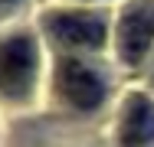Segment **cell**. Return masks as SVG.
Wrapping results in <instances>:
<instances>
[{
  "label": "cell",
  "instance_id": "cell-1",
  "mask_svg": "<svg viewBox=\"0 0 154 147\" xmlns=\"http://www.w3.org/2000/svg\"><path fill=\"white\" fill-rule=\"evenodd\" d=\"M39 79V46L33 33L20 29L0 39V98L30 101Z\"/></svg>",
  "mask_w": 154,
  "mask_h": 147
},
{
  "label": "cell",
  "instance_id": "cell-2",
  "mask_svg": "<svg viewBox=\"0 0 154 147\" xmlns=\"http://www.w3.org/2000/svg\"><path fill=\"white\" fill-rule=\"evenodd\" d=\"M46 33L72 49H102L108 26L98 13H85V10H53L43 16Z\"/></svg>",
  "mask_w": 154,
  "mask_h": 147
},
{
  "label": "cell",
  "instance_id": "cell-3",
  "mask_svg": "<svg viewBox=\"0 0 154 147\" xmlns=\"http://www.w3.org/2000/svg\"><path fill=\"white\" fill-rule=\"evenodd\" d=\"M56 92L66 98V105L79 111H95L105 101V82L98 72L79 59H59L56 62Z\"/></svg>",
  "mask_w": 154,
  "mask_h": 147
},
{
  "label": "cell",
  "instance_id": "cell-4",
  "mask_svg": "<svg viewBox=\"0 0 154 147\" xmlns=\"http://www.w3.org/2000/svg\"><path fill=\"white\" fill-rule=\"evenodd\" d=\"M154 43V0H134L118 20V56L128 65H138Z\"/></svg>",
  "mask_w": 154,
  "mask_h": 147
},
{
  "label": "cell",
  "instance_id": "cell-5",
  "mask_svg": "<svg viewBox=\"0 0 154 147\" xmlns=\"http://www.w3.org/2000/svg\"><path fill=\"white\" fill-rule=\"evenodd\" d=\"M118 141L125 147H141L154 141V101L148 95H131L125 101L122 124H118Z\"/></svg>",
  "mask_w": 154,
  "mask_h": 147
},
{
  "label": "cell",
  "instance_id": "cell-6",
  "mask_svg": "<svg viewBox=\"0 0 154 147\" xmlns=\"http://www.w3.org/2000/svg\"><path fill=\"white\" fill-rule=\"evenodd\" d=\"M13 3H20V0H0V7H13Z\"/></svg>",
  "mask_w": 154,
  "mask_h": 147
}]
</instances>
